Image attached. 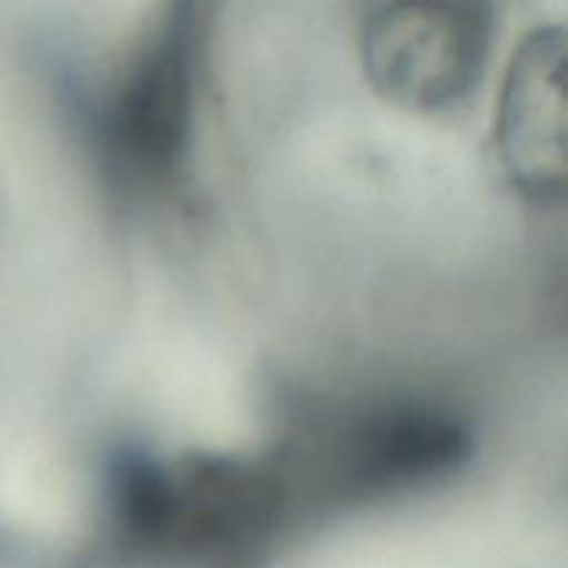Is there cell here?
<instances>
[{
    "label": "cell",
    "mask_w": 568,
    "mask_h": 568,
    "mask_svg": "<svg viewBox=\"0 0 568 568\" xmlns=\"http://www.w3.org/2000/svg\"><path fill=\"white\" fill-rule=\"evenodd\" d=\"M294 488L281 458L122 455L111 471L116 536L148 555L220 560L266 538Z\"/></svg>",
    "instance_id": "cell-1"
},
{
    "label": "cell",
    "mask_w": 568,
    "mask_h": 568,
    "mask_svg": "<svg viewBox=\"0 0 568 568\" xmlns=\"http://www.w3.org/2000/svg\"><path fill=\"white\" fill-rule=\"evenodd\" d=\"M200 0H161L94 114L103 166L133 194H164L186 172L194 128Z\"/></svg>",
    "instance_id": "cell-2"
},
{
    "label": "cell",
    "mask_w": 568,
    "mask_h": 568,
    "mask_svg": "<svg viewBox=\"0 0 568 568\" xmlns=\"http://www.w3.org/2000/svg\"><path fill=\"white\" fill-rule=\"evenodd\" d=\"M471 453L464 422L422 399H381L308 425L283 447L292 483L369 499L453 475Z\"/></svg>",
    "instance_id": "cell-3"
},
{
    "label": "cell",
    "mask_w": 568,
    "mask_h": 568,
    "mask_svg": "<svg viewBox=\"0 0 568 568\" xmlns=\"http://www.w3.org/2000/svg\"><path fill=\"white\" fill-rule=\"evenodd\" d=\"M491 33V0H364L361 61L383 100L438 114L477 87Z\"/></svg>",
    "instance_id": "cell-4"
},
{
    "label": "cell",
    "mask_w": 568,
    "mask_h": 568,
    "mask_svg": "<svg viewBox=\"0 0 568 568\" xmlns=\"http://www.w3.org/2000/svg\"><path fill=\"white\" fill-rule=\"evenodd\" d=\"M566 37L538 28L510 59L497 105L499 166L516 192L538 203L566 194Z\"/></svg>",
    "instance_id": "cell-5"
}]
</instances>
